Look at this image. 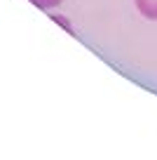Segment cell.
I'll return each mask as SVG.
<instances>
[{
  "instance_id": "6da1fadb",
  "label": "cell",
  "mask_w": 157,
  "mask_h": 160,
  "mask_svg": "<svg viewBox=\"0 0 157 160\" xmlns=\"http://www.w3.org/2000/svg\"><path fill=\"white\" fill-rule=\"evenodd\" d=\"M136 7L145 19L157 21V0H136Z\"/></svg>"
},
{
  "instance_id": "3957f363",
  "label": "cell",
  "mask_w": 157,
  "mask_h": 160,
  "mask_svg": "<svg viewBox=\"0 0 157 160\" xmlns=\"http://www.w3.org/2000/svg\"><path fill=\"white\" fill-rule=\"evenodd\" d=\"M31 2L40 10H54L56 5H61V0H31Z\"/></svg>"
},
{
  "instance_id": "7a4b0ae2",
  "label": "cell",
  "mask_w": 157,
  "mask_h": 160,
  "mask_svg": "<svg viewBox=\"0 0 157 160\" xmlns=\"http://www.w3.org/2000/svg\"><path fill=\"white\" fill-rule=\"evenodd\" d=\"M49 17H52V21H54V24H59L61 28H66V31H68L70 35L75 33V31H73V24H70V21L66 19V17H61V14H49Z\"/></svg>"
}]
</instances>
